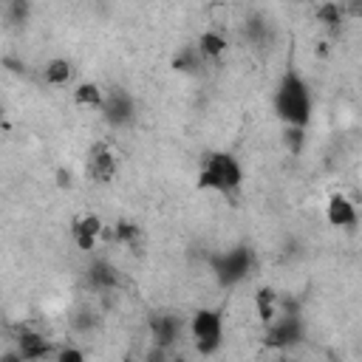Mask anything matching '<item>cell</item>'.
Segmentation results:
<instances>
[{
    "instance_id": "cell-1",
    "label": "cell",
    "mask_w": 362,
    "mask_h": 362,
    "mask_svg": "<svg viewBox=\"0 0 362 362\" xmlns=\"http://www.w3.org/2000/svg\"><path fill=\"white\" fill-rule=\"evenodd\" d=\"M274 110L288 127H305L311 119V90L305 79L288 68L274 90Z\"/></svg>"
},
{
    "instance_id": "cell-2",
    "label": "cell",
    "mask_w": 362,
    "mask_h": 362,
    "mask_svg": "<svg viewBox=\"0 0 362 362\" xmlns=\"http://www.w3.org/2000/svg\"><path fill=\"white\" fill-rule=\"evenodd\" d=\"M243 184V170L232 153H209L198 173V187L229 195Z\"/></svg>"
},
{
    "instance_id": "cell-3",
    "label": "cell",
    "mask_w": 362,
    "mask_h": 362,
    "mask_svg": "<svg viewBox=\"0 0 362 362\" xmlns=\"http://www.w3.org/2000/svg\"><path fill=\"white\" fill-rule=\"evenodd\" d=\"M189 334L201 354H215L223 339V314L215 308H198L189 320Z\"/></svg>"
},
{
    "instance_id": "cell-4",
    "label": "cell",
    "mask_w": 362,
    "mask_h": 362,
    "mask_svg": "<svg viewBox=\"0 0 362 362\" xmlns=\"http://www.w3.org/2000/svg\"><path fill=\"white\" fill-rule=\"evenodd\" d=\"M102 116L110 127H124L133 122L136 116V102L124 88H107L105 90V105H102Z\"/></svg>"
},
{
    "instance_id": "cell-5",
    "label": "cell",
    "mask_w": 362,
    "mask_h": 362,
    "mask_svg": "<svg viewBox=\"0 0 362 362\" xmlns=\"http://www.w3.org/2000/svg\"><path fill=\"white\" fill-rule=\"evenodd\" d=\"M325 218H328L331 226H342V229H348V226H354V223L359 221L354 201H351L348 195H339V192L328 198V204H325Z\"/></svg>"
},
{
    "instance_id": "cell-6",
    "label": "cell",
    "mask_w": 362,
    "mask_h": 362,
    "mask_svg": "<svg viewBox=\"0 0 362 362\" xmlns=\"http://www.w3.org/2000/svg\"><path fill=\"white\" fill-rule=\"evenodd\" d=\"M102 229H105V226H102V218H99V215H82V218L74 221V226H71V238H74V243H76L79 249L90 252V249L96 246Z\"/></svg>"
},
{
    "instance_id": "cell-7",
    "label": "cell",
    "mask_w": 362,
    "mask_h": 362,
    "mask_svg": "<svg viewBox=\"0 0 362 362\" xmlns=\"http://www.w3.org/2000/svg\"><path fill=\"white\" fill-rule=\"evenodd\" d=\"M88 173H90V178H96L102 184L116 175V156H113V150L107 144H96L90 150V156H88Z\"/></svg>"
},
{
    "instance_id": "cell-8",
    "label": "cell",
    "mask_w": 362,
    "mask_h": 362,
    "mask_svg": "<svg viewBox=\"0 0 362 362\" xmlns=\"http://www.w3.org/2000/svg\"><path fill=\"white\" fill-rule=\"evenodd\" d=\"M246 269H249V255L243 249H232L215 263V272L223 283H238L246 274Z\"/></svg>"
},
{
    "instance_id": "cell-9",
    "label": "cell",
    "mask_w": 362,
    "mask_h": 362,
    "mask_svg": "<svg viewBox=\"0 0 362 362\" xmlns=\"http://www.w3.org/2000/svg\"><path fill=\"white\" fill-rule=\"evenodd\" d=\"M300 339V325H297V317L294 314H277L272 322H269V342L272 345H291Z\"/></svg>"
},
{
    "instance_id": "cell-10",
    "label": "cell",
    "mask_w": 362,
    "mask_h": 362,
    "mask_svg": "<svg viewBox=\"0 0 362 362\" xmlns=\"http://www.w3.org/2000/svg\"><path fill=\"white\" fill-rule=\"evenodd\" d=\"M17 356L20 359H42V356H48V339L34 334V331H23L17 337Z\"/></svg>"
},
{
    "instance_id": "cell-11",
    "label": "cell",
    "mask_w": 362,
    "mask_h": 362,
    "mask_svg": "<svg viewBox=\"0 0 362 362\" xmlns=\"http://www.w3.org/2000/svg\"><path fill=\"white\" fill-rule=\"evenodd\" d=\"M74 102L79 107H88V110H102L105 105V90L96 85V82H79L76 90H74Z\"/></svg>"
},
{
    "instance_id": "cell-12",
    "label": "cell",
    "mask_w": 362,
    "mask_h": 362,
    "mask_svg": "<svg viewBox=\"0 0 362 362\" xmlns=\"http://www.w3.org/2000/svg\"><path fill=\"white\" fill-rule=\"evenodd\" d=\"M71 76H74V65H71L68 59H62V57L48 59V62H45V68H42V79H45L48 85H54V88L68 85V82H71Z\"/></svg>"
},
{
    "instance_id": "cell-13",
    "label": "cell",
    "mask_w": 362,
    "mask_h": 362,
    "mask_svg": "<svg viewBox=\"0 0 362 362\" xmlns=\"http://www.w3.org/2000/svg\"><path fill=\"white\" fill-rule=\"evenodd\" d=\"M198 51L204 54V59H221L226 54V37L221 31L209 28L198 37Z\"/></svg>"
},
{
    "instance_id": "cell-14",
    "label": "cell",
    "mask_w": 362,
    "mask_h": 362,
    "mask_svg": "<svg viewBox=\"0 0 362 362\" xmlns=\"http://www.w3.org/2000/svg\"><path fill=\"white\" fill-rule=\"evenodd\" d=\"M150 331H153V342H158V345H170V342L178 337V320H175V317H167V314L153 317Z\"/></svg>"
},
{
    "instance_id": "cell-15",
    "label": "cell",
    "mask_w": 362,
    "mask_h": 362,
    "mask_svg": "<svg viewBox=\"0 0 362 362\" xmlns=\"http://www.w3.org/2000/svg\"><path fill=\"white\" fill-rule=\"evenodd\" d=\"M88 280H90L96 288H113V283H116V272H113V266H107V263L99 260V263L90 266Z\"/></svg>"
},
{
    "instance_id": "cell-16",
    "label": "cell",
    "mask_w": 362,
    "mask_h": 362,
    "mask_svg": "<svg viewBox=\"0 0 362 362\" xmlns=\"http://www.w3.org/2000/svg\"><path fill=\"white\" fill-rule=\"evenodd\" d=\"M257 311H260V320L269 325L274 317H277V303H274V291H269V288H263L260 294H257Z\"/></svg>"
},
{
    "instance_id": "cell-17",
    "label": "cell",
    "mask_w": 362,
    "mask_h": 362,
    "mask_svg": "<svg viewBox=\"0 0 362 362\" xmlns=\"http://www.w3.org/2000/svg\"><path fill=\"white\" fill-rule=\"evenodd\" d=\"M342 6H337V3H325V6H320V11H317V20L325 25V28H337L339 25V20H342Z\"/></svg>"
},
{
    "instance_id": "cell-18",
    "label": "cell",
    "mask_w": 362,
    "mask_h": 362,
    "mask_svg": "<svg viewBox=\"0 0 362 362\" xmlns=\"http://www.w3.org/2000/svg\"><path fill=\"white\" fill-rule=\"evenodd\" d=\"M342 11L348 17H362V0H345L342 3Z\"/></svg>"
},
{
    "instance_id": "cell-19",
    "label": "cell",
    "mask_w": 362,
    "mask_h": 362,
    "mask_svg": "<svg viewBox=\"0 0 362 362\" xmlns=\"http://www.w3.org/2000/svg\"><path fill=\"white\" fill-rule=\"evenodd\" d=\"M57 359H59V362H68V359L79 362V359H82V354H79V351H74V348H62V351L57 354Z\"/></svg>"
},
{
    "instance_id": "cell-20",
    "label": "cell",
    "mask_w": 362,
    "mask_h": 362,
    "mask_svg": "<svg viewBox=\"0 0 362 362\" xmlns=\"http://www.w3.org/2000/svg\"><path fill=\"white\" fill-rule=\"evenodd\" d=\"M8 3H11V6H25L28 0H8Z\"/></svg>"
}]
</instances>
